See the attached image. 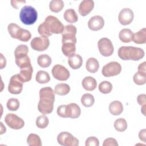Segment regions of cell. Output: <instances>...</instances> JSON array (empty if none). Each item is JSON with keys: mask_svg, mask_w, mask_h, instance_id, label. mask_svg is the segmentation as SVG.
Wrapping results in <instances>:
<instances>
[{"mask_svg": "<svg viewBox=\"0 0 146 146\" xmlns=\"http://www.w3.org/2000/svg\"><path fill=\"white\" fill-rule=\"evenodd\" d=\"M51 73L55 79L60 81L67 80L70 76L68 70L61 64L54 66L51 70Z\"/></svg>", "mask_w": 146, "mask_h": 146, "instance_id": "12", "label": "cell"}, {"mask_svg": "<svg viewBox=\"0 0 146 146\" xmlns=\"http://www.w3.org/2000/svg\"><path fill=\"white\" fill-rule=\"evenodd\" d=\"M146 63L145 62H143L140 63L138 66V71L142 72L144 73H146Z\"/></svg>", "mask_w": 146, "mask_h": 146, "instance_id": "46", "label": "cell"}, {"mask_svg": "<svg viewBox=\"0 0 146 146\" xmlns=\"http://www.w3.org/2000/svg\"><path fill=\"white\" fill-rule=\"evenodd\" d=\"M31 48L37 51H43L48 48L50 45V40L48 37L38 36L34 38L31 42Z\"/></svg>", "mask_w": 146, "mask_h": 146, "instance_id": "11", "label": "cell"}, {"mask_svg": "<svg viewBox=\"0 0 146 146\" xmlns=\"http://www.w3.org/2000/svg\"><path fill=\"white\" fill-rule=\"evenodd\" d=\"M31 38V34L30 32L26 29H22L21 27L18 31L17 39L22 42H27Z\"/></svg>", "mask_w": 146, "mask_h": 146, "instance_id": "34", "label": "cell"}, {"mask_svg": "<svg viewBox=\"0 0 146 146\" xmlns=\"http://www.w3.org/2000/svg\"><path fill=\"white\" fill-rule=\"evenodd\" d=\"M33 72V68L32 66H30L27 67L20 69L19 75L22 79L24 82H27L31 79Z\"/></svg>", "mask_w": 146, "mask_h": 146, "instance_id": "25", "label": "cell"}, {"mask_svg": "<svg viewBox=\"0 0 146 146\" xmlns=\"http://www.w3.org/2000/svg\"><path fill=\"white\" fill-rule=\"evenodd\" d=\"M19 18L21 21L26 25H33L38 18L37 11L34 7L26 5L20 11Z\"/></svg>", "mask_w": 146, "mask_h": 146, "instance_id": "5", "label": "cell"}, {"mask_svg": "<svg viewBox=\"0 0 146 146\" xmlns=\"http://www.w3.org/2000/svg\"><path fill=\"white\" fill-rule=\"evenodd\" d=\"M55 92L50 87L42 88L39 90V101L38 104V111L43 115L51 113L54 109Z\"/></svg>", "mask_w": 146, "mask_h": 146, "instance_id": "2", "label": "cell"}, {"mask_svg": "<svg viewBox=\"0 0 146 146\" xmlns=\"http://www.w3.org/2000/svg\"><path fill=\"white\" fill-rule=\"evenodd\" d=\"M57 114L61 117L76 119L79 117L81 110L79 106L74 103L59 106L57 108Z\"/></svg>", "mask_w": 146, "mask_h": 146, "instance_id": "4", "label": "cell"}, {"mask_svg": "<svg viewBox=\"0 0 146 146\" xmlns=\"http://www.w3.org/2000/svg\"><path fill=\"white\" fill-rule=\"evenodd\" d=\"M133 80L134 83L139 86L143 85L146 82V73L137 71L133 76Z\"/></svg>", "mask_w": 146, "mask_h": 146, "instance_id": "35", "label": "cell"}, {"mask_svg": "<svg viewBox=\"0 0 146 146\" xmlns=\"http://www.w3.org/2000/svg\"><path fill=\"white\" fill-rule=\"evenodd\" d=\"M35 80L40 84L47 83L50 81V76L47 71L40 70L36 74Z\"/></svg>", "mask_w": 146, "mask_h": 146, "instance_id": "28", "label": "cell"}, {"mask_svg": "<svg viewBox=\"0 0 146 146\" xmlns=\"http://www.w3.org/2000/svg\"><path fill=\"white\" fill-rule=\"evenodd\" d=\"M76 43L72 42H65L62 43V51L67 57L74 54L76 51Z\"/></svg>", "mask_w": 146, "mask_h": 146, "instance_id": "18", "label": "cell"}, {"mask_svg": "<svg viewBox=\"0 0 146 146\" xmlns=\"http://www.w3.org/2000/svg\"><path fill=\"white\" fill-rule=\"evenodd\" d=\"M64 19L68 23H75L78 20V16L73 9H67L63 14Z\"/></svg>", "mask_w": 146, "mask_h": 146, "instance_id": "24", "label": "cell"}, {"mask_svg": "<svg viewBox=\"0 0 146 146\" xmlns=\"http://www.w3.org/2000/svg\"><path fill=\"white\" fill-rule=\"evenodd\" d=\"M119 57L124 60H132L134 61L139 60L144 56V51L139 47L133 46H122L118 51Z\"/></svg>", "mask_w": 146, "mask_h": 146, "instance_id": "3", "label": "cell"}, {"mask_svg": "<svg viewBox=\"0 0 146 146\" xmlns=\"http://www.w3.org/2000/svg\"><path fill=\"white\" fill-rule=\"evenodd\" d=\"M64 27L62 23L56 17L48 15L44 21L39 25L38 32L41 36L48 37L53 34H62Z\"/></svg>", "mask_w": 146, "mask_h": 146, "instance_id": "1", "label": "cell"}, {"mask_svg": "<svg viewBox=\"0 0 146 146\" xmlns=\"http://www.w3.org/2000/svg\"><path fill=\"white\" fill-rule=\"evenodd\" d=\"M70 91V87L66 83H59L57 84L54 88L55 94L58 95H66Z\"/></svg>", "mask_w": 146, "mask_h": 146, "instance_id": "26", "label": "cell"}, {"mask_svg": "<svg viewBox=\"0 0 146 146\" xmlns=\"http://www.w3.org/2000/svg\"><path fill=\"white\" fill-rule=\"evenodd\" d=\"M49 123V120L47 116L45 115H42L39 116L35 121L36 125L38 128L40 129H44L47 127Z\"/></svg>", "mask_w": 146, "mask_h": 146, "instance_id": "37", "label": "cell"}, {"mask_svg": "<svg viewBox=\"0 0 146 146\" xmlns=\"http://www.w3.org/2000/svg\"><path fill=\"white\" fill-rule=\"evenodd\" d=\"M134 14L133 11L129 8H124L119 13L118 20L120 24L125 26L129 25L133 21Z\"/></svg>", "mask_w": 146, "mask_h": 146, "instance_id": "14", "label": "cell"}, {"mask_svg": "<svg viewBox=\"0 0 146 146\" xmlns=\"http://www.w3.org/2000/svg\"><path fill=\"white\" fill-rule=\"evenodd\" d=\"M58 143L63 146H78L79 140L68 132H62L57 136Z\"/></svg>", "mask_w": 146, "mask_h": 146, "instance_id": "9", "label": "cell"}, {"mask_svg": "<svg viewBox=\"0 0 146 146\" xmlns=\"http://www.w3.org/2000/svg\"><path fill=\"white\" fill-rule=\"evenodd\" d=\"M121 71V66L120 64L117 62L112 61L103 67L102 73L105 77H111L119 75Z\"/></svg>", "mask_w": 146, "mask_h": 146, "instance_id": "8", "label": "cell"}, {"mask_svg": "<svg viewBox=\"0 0 146 146\" xmlns=\"http://www.w3.org/2000/svg\"><path fill=\"white\" fill-rule=\"evenodd\" d=\"M64 6V4L62 0H52L49 4L50 10L54 13H58L62 11Z\"/></svg>", "mask_w": 146, "mask_h": 146, "instance_id": "29", "label": "cell"}, {"mask_svg": "<svg viewBox=\"0 0 146 146\" xmlns=\"http://www.w3.org/2000/svg\"><path fill=\"white\" fill-rule=\"evenodd\" d=\"M115 129L119 132H123L127 128V123L125 119L119 118L116 119L113 124Z\"/></svg>", "mask_w": 146, "mask_h": 146, "instance_id": "36", "label": "cell"}, {"mask_svg": "<svg viewBox=\"0 0 146 146\" xmlns=\"http://www.w3.org/2000/svg\"><path fill=\"white\" fill-rule=\"evenodd\" d=\"M29 52V48L25 44H20L14 50L15 59L19 58L27 55Z\"/></svg>", "mask_w": 146, "mask_h": 146, "instance_id": "32", "label": "cell"}, {"mask_svg": "<svg viewBox=\"0 0 146 146\" xmlns=\"http://www.w3.org/2000/svg\"><path fill=\"white\" fill-rule=\"evenodd\" d=\"M27 143L29 146H42L40 137L35 133H30L27 138Z\"/></svg>", "mask_w": 146, "mask_h": 146, "instance_id": "30", "label": "cell"}, {"mask_svg": "<svg viewBox=\"0 0 146 146\" xmlns=\"http://www.w3.org/2000/svg\"><path fill=\"white\" fill-rule=\"evenodd\" d=\"M133 32L129 29H123L119 34L120 40L124 43H129L132 41Z\"/></svg>", "mask_w": 146, "mask_h": 146, "instance_id": "22", "label": "cell"}, {"mask_svg": "<svg viewBox=\"0 0 146 146\" xmlns=\"http://www.w3.org/2000/svg\"><path fill=\"white\" fill-rule=\"evenodd\" d=\"M82 84L84 89L87 91H93L97 87L96 79L92 76H86L83 78Z\"/></svg>", "mask_w": 146, "mask_h": 146, "instance_id": "19", "label": "cell"}, {"mask_svg": "<svg viewBox=\"0 0 146 146\" xmlns=\"http://www.w3.org/2000/svg\"><path fill=\"white\" fill-rule=\"evenodd\" d=\"M104 25L103 18L100 15H94L90 18L88 22V27L92 31L101 30Z\"/></svg>", "mask_w": 146, "mask_h": 146, "instance_id": "15", "label": "cell"}, {"mask_svg": "<svg viewBox=\"0 0 146 146\" xmlns=\"http://www.w3.org/2000/svg\"><path fill=\"white\" fill-rule=\"evenodd\" d=\"M21 27L14 23H11L7 26V30L11 38L17 39V34Z\"/></svg>", "mask_w": 146, "mask_h": 146, "instance_id": "40", "label": "cell"}, {"mask_svg": "<svg viewBox=\"0 0 146 146\" xmlns=\"http://www.w3.org/2000/svg\"><path fill=\"white\" fill-rule=\"evenodd\" d=\"M86 68L91 73H95L98 71L99 68L98 60L95 58H90L86 62Z\"/></svg>", "mask_w": 146, "mask_h": 146, "instance_id": "23", "label": "cell"}, {"mask_svg": "<svg viewBox=\"0 0 146 146\" xmlns=\"http://www.w3.org/2000/svg\"><path fill=\"white\" fill-rule=\"evenodd\" d=\"M118 143L116 140L112 137H109L105 139L103 143V146H117Z\"/></svg>", "mask_w": 146, "mask_h": 146, "instance_id": "42", "label": "cell"}, {"mask_svg": "<svg viewBox=\"0 0 146 146\" xmlns=\"http://www.w3.org/2000/svg\"><path fill=\"white\" fill-rule=\"evenodd\" d=\"M0 123H1V133H0V134H1V135H2L3 133H4L6 132V127L3 125V123H2V122H1Z\"/></svg>", "mask_w": 146, "mask_h": 146, "instance_id": "48", "label": "cell"}, {"mask_svg": "<svg viewBox=\"0 0 146 146\" xmlns=\"http://www.w3.org/2000/svg\"><path fill=\"white\" fill-rule=\"evenodd\" d=\"M98 47L99 52L104 56H111L114 50L111 40L107 38H102L98 42Z\"/></svg>", "mask_w": 146, "mask_h": 146, "instance_id": "7", "label": "cell"}, {"mask_svg": "<svg viewBox=\"0 0 146 146\" xmlns=\"http://www.w3.org/2000/svg\"><path fill=\"white\" fill-rule=\"evenodd\" d=\"M108 110L112 115L115 116L119 115L123 111V106L120 102L115 100L110 104Z\"/></svg>", "mask_w": 146, "mask_h": 146, "instance_id": "20", "label": "cell"}, {"mask_svg": "<svg viewBox=\"0 0 146 146\" xmlns=\"http://www.w3.org/2000/svg\"><path fill=\"white\" fill-rule=\"evenodd\" d=\"M15 62L17 66H18L20 69L27 67L31 65L30 59L28 55L19 58H16L15 59Z\"/></svg>", "mask_w": 146, "mask_h": 146, "instance_id": "33", "label": "cell"}, {"mask_svg": "<svg viewBox=\"0 0 146 146\" xmlns=\"http://www.w3.org/2000/svg\"><path fill=\"white\" fill-rule=\"evenodd\" d=\"M81 103L86 107H90L92 106L95 103V98L94 96L88 93L84 94L81 97Z\"/></svg>", "mask_w": 146, "mask_h": 146, "instance_id": "31", "label": "cell"}, {"mask_svg": "<svg viewBox=\"0 0 146 146\" xmlns=\"http://www.w3.org/2000/svg\"><path fill=\"white\" fill-rule=\"evenodd\" d=\"M145 133H146L145 129H143L140 130L139 133V137L140 140H141L142 141H143L144 143L146 142Z\"/></svg>", "mask_w": 146, "mask_h": 146, "instance_id": "44", "label": "cell"}, {"mask_svg": "<svg viewBox=\"0 0 146 146\" xmlns=\"http://www.w3.org/2000/svg\"><path fill=\"white\" fill-rule=\"evenodd\" d=\"M5 121L10 128L13 129H20L25 125L24 120L13 113H7L5 116Z\"/></svg>", "mask_w": 146, "mask_h": 146, "instance_id": "10", "label": "cell"}, {"mask_svg": "<svg viewBox=\"0 0 146 146\" xmlns=\"http://www.w3.org/2000/svg\"><path fill=\"white\" fill-rule=\"evenodd\" d=\"M94 7V2L92 0H83L79 6L78 11L80 15L86 16Z\"/></svg>", "mask_w": 146, "mask_h": 146, "instance_id": "16", "label": "cell"}, {"mask_svg": "<svg viewBox=\"0 0 146 146\" xmlns=\"http://www.w3.org/2000/svg\"><path fill=\"white\" fill-rule=\"evenodd\" d=\"M20 106L19 101L16 98H10L9 99L6 103V107L7 109L10 111H17Z\"/></svg>", "mask_w": 146, "mask_h": 146, "instance_id": "39", "label": "cell"}, {"mask_svg": "<svg viewBox=\"0 0 146 146\" xmlns=\"http://www.w3.org/2000/svg\"><path fill=\"white\" fill-rule=\"evenodd\" d=\"M77 33L76 27L73 25H67L64 26L62 33V42H72L76 43V34Z\"/></svg>", "mask_w": 146, "mask_h": 146, "instance_id": "13", "label": "cell"}, {"mask_svg": "<svg viewBox=\"0 0 146 146\" xmlns=\"http://www.w3.org/2000/svg\"><path fill=\"white\" fill-rule=\"evenodd\" d=\"M23 3H26V1H14V0L11 1V6L16 9H19V6L21 5H19V3L21 4Z\"/></svg>", "mask_w": 146, "mask_h": 146, "instance_id": "45", "label": "cell"}, {"mask_svg": "<svg viewBox=\"0 0 146 146\" xmlns=\"http://www.w3.org/2000/svg\"><path fill=\"white\" fill-rule=\"evenodd\" d=\"M67 62L71 68L76 70L82 66L83 63V59L80 55L74 54L68 57Z\"/></svg>", "mask_w": 146, "mask_h": 146, "instance_id": "17", "label": "cell"}, {"mask_svg": "<svg viewBox=\"0 0 146 146\" xmlns=\"http://www.w3.org/2000/svg\"><path fill=\"white\" fill-rule=\"evenodd\" d=\"M51 58L47 54H41L37 58V63L38 65L42 68L49 67L51 64Z\"/></svg>", "mask_w": 146, "mask_h": 146, "instance_id": "27", "label": "cell"}, {"mask_svg": "<svg viewBox=\"0 0 146 146\" xmlns=\"http://www.w3.org/2000/svg\"><path fill=\"white\" fill-rule=\"evenodd\" d=\"M132 41L136 44H145L146 43V29L144 27L133 33Z\"/></svg>", "mask_w": 146, "mask_h": 146, "instance_id": "21", "label": "cell"}, {"mask_svg": "<svg viewBox=\"0 0 146 146\" xmlns=\"http://www.w3.org/2000/svg\"><path fill=\"white\" fill-rule=\"evenodd\" d=\"M98 88L101 93L107 94L111 92L112 90V84L108 81H103L99 84Z\"/></svg>", "mask_w": 146, "mask_h": 146, "instance_id": "38", "label": "cell"}, {"mask_svg": "<svg viewBox=\"0 0 146 146\" xmlns=\"http://www.w3.org/2000/svg\"><path fill=\"white\" fill-rule=\"evenodd\" d=\"M146 95L144 94H140L137 97V101L138 104L143 107H146Z\"/></svg>", "mask_w": 146, "mask_h": 146, "instance_id": "43", "label": "cell"}, {"mask_svg": "<svg viewBox=\"0 0 146 146\" xmlns=\"http://www.w3.org/2000/svg\"><path fill=\"white\" fill-rule=\"evenodd\" d=\"M0 68L1 69H3L4 67H5L6 65V58L4 57L3 54H1V60H0Z\"/></svg>", "mask_w": 146, "mask_h": 146, "instance_id": "47", "label": "cell"}, {"mask_svg": "<svg viewBox=\"0 0 146 146\" xmlns=\"http://www.w3.org/2000/svg\"><path fill=\"white\" fill-rule=\"evenodd\" d=\"M23 83L24 82L19 74L13 75L10 78L8 86L9 92L12 94H19L22 91Z\"/></svg>", "mask_w": 146, "mask_h": 146, "instance_id": "6", "label": "cell"}, {"mask_svg": "<svg viewBox=\"0 0 146 146\" xmlns=\"http://www.w3.org/2000/svg\"><path fill=\"white\" fill-rule=\"evenodd\" d=\"M99 141L97 137L90 136L87 139L85 143L86 146H99Z\"/></svg>", "mask_w": 146, "mask_h": 146, "instance_id": "41", "label": "cell"}]
</instances>
